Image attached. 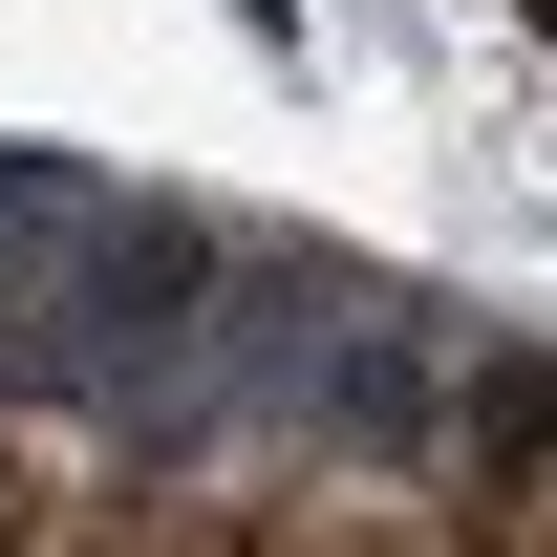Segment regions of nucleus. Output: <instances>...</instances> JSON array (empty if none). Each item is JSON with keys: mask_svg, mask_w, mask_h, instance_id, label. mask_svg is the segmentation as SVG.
Returning a JSON list of instances; mask_svg holds the SVG:
<instances>
[{"mask_svg": "<svg viewBox=\"0 0 557 557\" xmlns=\"http://www.w3.org/2000/svg\"><path fill=\"white\" fill-rule=\"evenodd\" d=\"M258 557H472V493L386 472V450H300L258 472Z\"/></svg>", "mask_w": 557, "mask_h": 557, "instance_id": "obj_1", "label": "nucleus"}, {"mask_svg": "<svg viewBox=\"0 0 557 557\" xmlns=\"http://www.w3.org/2000/svg\"><path fill=\"white\" fill-rule=\"evenodd\" d=\"M108 536H129L108 450H86L44 386H0V557H108Z\"/></svg>", "mask_w": 557, "mask_h": 557, "instance_id": "obj_2", "label": "nucleus"}, {"mask_svg": "<svg viewBox=\"0 0 557 557\" xmlns=\"http://www.w3.org/2000/svg\"><path fill=\"white\" fill-rule=\"evenodd\" d=\"M108 557H258V472H236V493H150Z\"/></svg>", "mask_w": 557, "mask_h": 557, "instance_id": "obj_3", "label": "nucleus"}, {"mask_svg": "<svg viewBox=\"0 0 557 557\" xmlns=\"http://www.w3.org/2000/svg\"><path fill=\"white\" fill-rule=\"evenodd\" d=\"M236 22H258V44H278V0H236Z\"/></svg>", "mask_w": 557, "mask_h": 557, "instance_id": "obj_4", "label": "nucleus"}, {"mask_svg": "<svg viewBox=\"0 0 557 557\" xmlns=\"http://www.w3.org/2000/svg\"><path fill=\"white\" fill-rule=\"evenodd\" d=\"M536 44H557V0H536Z\"/></svg>", "mask_w": 557, "mask_h": 557, "instance_id": "obj_5", "label": "nucleus"}]
</instances>
